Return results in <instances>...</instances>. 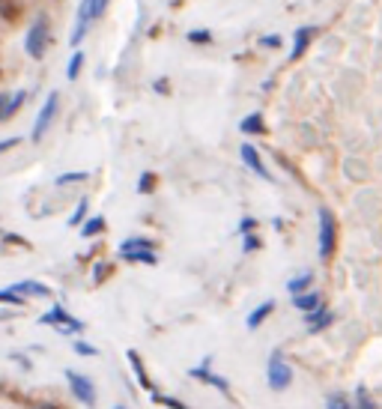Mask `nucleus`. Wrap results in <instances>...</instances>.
Returning <instances> with one entry per match:
<instances>
[{
    "instance_id": "nucleus-1",
    "label": "nucleus",
    "mask_w": 382,
    "mask_h": 409,
    "mask_svg": "<svg viewBox=\"0 0 382 409\" xmlns=\"http://www.w3.org/2000/svg\"><path fill=\"white\" fill-rule=\"evenodd\" d=\"M266 379H269L272 392H287L290 383H293V368L287 365V359L281 350H272L269 365H266Z\"/></svg>"
},
{
    "instance_id": "nucleus-2",
    "label": "nucleus",
    "mask_w": 382,
    "mask_h": 409,
    "mask_svg": "<svg viewBox=\"0 0 382 409\" xmlns=\"http://www.w3.org/2000/svg\"><path fill=\"white\" fill-rule=\"evenodd\" d=\"M45 48H48V18L39 15L30 24V30L24 33V51L30 54L33 60H42L45 57Z\"/></svg>"
},
{
    "instance_id": "nucleus-3",
    "label": "nucleus",
    "mask_w": 382,
    "mask_h": 409,
    "mask_svg": "<svg viewBox=\"0 0 382 409\" xmlns=\"http://www.w3.org/2000/svg\"><path fill=\"white\" fill-rule=\"evenodd\" d=\"M39 323H42V326H54V329H60V335L84 332V323L75 320L72 314H66V308H60V305H54L51 311H45V314L39 317Z\"/></svg>"
},
{
    "instance_id": "nucleus-4",
    "label": "nucleus",
    "mask_w": 382,
    "mask_h": 409,
    "mask_svg": "<svg viewBox=\"0 0 382 409\" xmlns=\"http://www.w3.org/2000/svg\"><path fill=\"white\" fill-rule=\"evenodd\" d=\"M66 383H69V392L78 403L96 406V386H93V379L90 377L78 374V370H66Z\"/></svg>"
},
{
    "instance_id": "nucleus-5",
    "label": "nucleus",
    "mask_w": 382,
    "mask_h": 409,
    "mask_svg": "<svg viewBox=\"0 0 382 409\" xmlns=\"http://www.w3.org/2000/svg\"><path fill=\"white\" fill-rule=\"evenodd\" d=\"M334 242H338V224H334L332 209H320V257L329 260L334 254Z\"/></svg>"
},
{
    "instance_id": "nucleus-6",
    "label": "nucleus",
    "mask_w": 382,
    "mask_h": 409,
    "mask_svg": "<svg viewBox=\"0 0 382 409\" xmlns=\"http://www.w3.org/2000/svg\"><path fill=\"white\" fill-rule=\"evenodd\" d=\"M57 108H60V93H57V90H51L48 102L42 105V111H39V117H36V123H33V141H42L45 138L48 126L54 123V117H57Z\"/></svg>"
},
{
    "instance_id": "nucleus-7",
    "label": "nucleus",
    "mask_w": 382,
    "mask_h": 409,
    "mask_svg": "<svg viewBox=\"0 0 382 409\" xmlns=\"http://www.w3.org/2000/svg\"><path fill=\"white\" fill-rule=\"evenodd\" d=\"M188 377L191 379H200V383H206V386H212V388H218V392H230V383H227L224 377H218V374H212L209 370V359H206V365H200V368H188Z\"/></svg>"
},
{
    "instance_id": "nucleus-8",
    "label": "nucleus",
    "mask_w": 382,
    "mask_h": 409,
    "mask_svg": "<svg viewBox=\"0 0 382 409\" xmlns=\"http://www.w3.org/2000/svg\"><path fill=\"white\" fill-rule=\"evenodd\" d=\"M334 323V314L329 311V308H316V311L311 314H305V329L316 335V332H323V329H329V326Z\"/></svg>"
},
{
    "instance_id": "nucleus-9",
    "label": "nucleus",
    "mask_w": 382,
    "mask_h": 409,
    "mask_svg": "<svg viewBox=\"0 0 382 409\" xmlns=\"http://www.w3.org/2000/svg\"><path fill=\"white\" fill-rule=\"evenodd\" d=\"M239 152H242V161L254 170V174L263 177V179H272V174L266 170V165H263V159H260V152H257V147H254V143H242Z\"/></svg>"
},
{
    "instance_id": "nucleus-10",
    "label": "nucleus",
    "mask_w": 382,
    "mask_h": 409,
    "mask_svg": "<svg viewBox=\"0 0 382 409\" xmlns=\"http://www.w3.org/2000/svg\"><path fill=\"white\" fill-rule=\"evenodd\" d=\"M125 356H129V365H132V370H134V377H138V386H141V388H147V392L152 395V392H156V388H152L150 370L143 368V361H141V356H138V350H129V352H125Z\"/></svg>"
},
{
    "instance_id": "nucleus-11",
    "label": "nucleus",
    "mask_w": 382,
    "mask_h": 409,
    "mask_svg": "<svg viewBox=\"0 0 382 409\" xmlns=\"http://www.w3.org/2000/svg\"><path fill=\"white\" fill-rule=\"evenodd\" d=\"M272 311H275V302H272V299H266V302L257 305V308H254V311L248 314V320H245V326H248L251 332H254V329H260V326L272 317Z\"/></svg>"
},
{
    "instance_id": "nucleus-12",
    "label": "nucleus",
    "mask_w": 382,
    "mask_h": 409,
    "mask_svg": "<svg viewBox=\"0 0 382 409\" xmlns=\"http://www.w3.org/2000/svg\"><path fill=\"white\" fill-rule=\"evenodd\" d=\"M12 293H18V296H39V299H45V296H51V290L45 287V284H39V281H18V284H12L9 287Z\"/></svg>"
},
{
    "instance_id": "nucleus-13",
    "label": "nucleus",
    "mask_w": 382,
    "mask_h": 409,
    "mask_svg": "<svg viewBox=\"0 0 382 409\" xmlns=\"http://www.w3.org/2000/svg\"><path fill=\"white\" fill-rule=\"evenodd\" d=\"M311 36H314V27H299L296 39H293V54H290V57H293V60L302 57V54L308 51V45H311Z\"/></svg>"
},
{
    "instance_id": "nucleus-14",
    "label": "nucleus",
    "mask_w": 382,
    "mask_h": 409,
    "mask_svg": "<svg viewBox=\"0 0 382 409\" xmlns=\"http://www.w3.org/2000/svg\"><path fill=\"white\" fill-rule=\"evenodd\" d=\"M293 305L299 308L302 314H311V311H316V308H323V299H320V293H302V296H293Z\"/></svg>"
},
{
    "instance_id": "nucleus-15",
    "label": "nucleus",
    "mask_w": 382,
    "mask_h": 409,
    "mask_svg": "<svg viewBox=\"0 0 382 409\" xmlns=\"http://www.w3.org/2000/svg\"><path fill=\"white\" fill-rule=\"evenodd\" d=\"M120 257H123L125 263H147V266H156V263H159V257H156V251H152V248H141V251H123Z\"/></svg>"
},
{
    "instance_id": "nucleus-16",
    "label": "nucleus",
    "mask_w": 382,
    "mask_h": 409,
    "mask_svg": "<svg viewBox=\"0 0 382 409\" xmlns=\"http://www.w3.org/2000/svg\"><path fill=\"white\" fill-rule=\"evenodd\" d=\"M311 284H314V275H311V272H302V275H296V278L287 281V290H290L293 296H302V293H308V290H311Z\"/></svg>"
},
{
    "instance_id": "nucleus-17",
    "label": "nucleus",
    "mask_w": 382,
    "mask_h": 409,
    "mask_svg": "<svg viewBox=\"0 0 382 409\" xmlns=\"http://www.w3.org/2000/svg\"><path fill=\"white\" fill-rule=\"evenodd\" d=\"M24 12V0H0V18L6 21H18V15Z\"/></svg>"
},
{
    "instance_id": "nucleus-18",
    "label": "nucleus",
    "mask_w": 382,
    "mask_h": 409,
    "mask_svg": "<svg viewBox=\"0 0 382 409\" xmlns=\"http://www.w3.org/2000/svg\"><path fill=\"white\" fill-rule=\"evenodd\" d=\"M87 24H90V15H87V6L81 3V9H78V24H75V33H72V45H81V39L87 36Z\"/></svg>"
},
{
    "instance_id": "nucleus-19",
    "label": "nucleus",
    "mask_w": 382,
    "mask_h": 409,
    "mask_svg": "<svg viewBox=\"0 0 382 409\" xmlns=\"http://www.w3.org/2000/svg\"><path fill=\"white\" fill-rule=\"evenodd\" d=\"M102 230H105L102 215H93V218H87V224H81V236H84V239H93V236H99Z\"/></svg>"
},
{
    "instance_id": "nucleus-20",
    "label": "nucleus",
    "mask_w": 382,
    "mask_h": 409,
    "mask_svg": "<svg viewBox=\"0 0 382 409\" xmlns=\"http://www.w3.org/2000/svg\"><path fill=\"white\" fill-rule=\"evenodd\" d=\"M239 129H242L245 134H263V129H266V126H263V114H248V117H245V120L239 123Z\"/></svg>"
},
{
    "instance_id": "nucleus-21",
    "label": "nucleus",
    "mask_w": 382,
    "mask_h": 409,
    "mask_svg": "<svg viewBox=\"0 0 382 409\" xmlns=\"http://www.w3.org/2000/svg\"><path fill=\"white\" fill-rule=\"evenodd\" d=\"M24 99H27V93H24V90H18L15 96H9V102H6V111L0 114V120H9V117H12V114L18 111V108L24 105Z\"/></svg>"
},
{
    "instance_id": "nucleus-22",
    "label": "nucleus",
    "mask_w": 382,
    "mask_h": 409,
    "mask_svg": "<svg viewBox=\"0 0 382 409\" xmlns=\"http://www.w3.org/2000/svg\"><path fill=\"white\" fill-rule=\"evenodd\" d=\"M141 248H156V245H152V239H143V236H132V239H125L120 245V254L123 251H141Z\"/></svg>"
},
{
    "instance_id": "nucleus-23",
    "label": "nucleus",
    "mask_w": 382,
    "mask_h": 409,
    "mask_svg": "<svg viewBox=\"0 0 382 409\" xmlns=\"http://www.w3.org/2000/svg\"><path fill=\"white\" fill-rule=\"evenodd\" d=\"M81 69H84V54L75 51V54H72V60H69V66H66V78L75 81L81 75Z\"/></svg>"
},
{
    "instance_id": "nucleus-24",
    "label": "nucleus",
    "mask_w": 382,
    "mask_h": 409,
    "mask_svg": "<svg viewBox=\"0 0 382 409\" xmlns=\"http://www.w3.org/2000/svg\"><path fill=\"white\" fill-rule=\"evenodd\" d=\"M108 3H111V0H84L90 21H93V18H102V15H105V9H108Z\"/></svg>"
},
{
    "instance_id": "nucleus-25",
    "label": "nucleus",
    "mask_w": 382,
    "mask_h": 409,
    "mask_svg": "<svg viewBox=\"0 0 382 409\" xmlns=\"http://www.w3.org/2000/svg\"><path fill=\"white\" fill-rule=\"evenodd\" d=\"M352 409H376V403L370 401V395H368L365 386L356 388V403H352Z\"/></svg>"
},
{
    "instance_id": "nucleus-26",
    "label": "nucleus",
    "mask_w": 382,
    "mask_h": 409,
    "mask_svg": "<svg viewBox=\"0 0 382 409\" xmlns=\"http://www.w3.org/2000/svg\"><path fill=\"white\" fill-rule=\"evenodd\" d=\"M152 401H156L159 406H168V409H188L177 401V397H170V395H159V392H152Z\"/></svg>"
},
{
    "instance_id": "nucleus-27",
    "label": "nucleus",
    "mask_w": 382,
    "mask_h": 409,
    "mask_svg": "<svg viewBox=\"0 0 382 409\" xmlns=\"http://www.w3.org/2000/svg\"><path fill=\"white\" fill-rule=\"evenodd\" d=\"M325 409H352V403L347 401V395H329Z\"/></svg>"
},
{
    "instance_id": "nucleus-28",
    "label": "nucleus",
    "mask_w": 382,
    "mask_h": 409,
    "mask_svg": "<svg viewBox=\"0 0 382 409\" xmlns=\"http://www.w3.org/2000/svg\"><path fill=\"white\" fill-rule=\"evenodd\" d=\"M138 192H141V194L156 192V174H143V177H141V183H138Z\"/></svg>"
},
{
    "instance_id": "nucleus-29",
    "label": "nucleus",
    "mask_w": 382,
    "mask_h": 409,
    "mask_svg": "<svg viewBox=\"0 0 382 409\" xmlns=\"http://www.w3.org/2000/svg\"><path fill=\"white\" fill-rule=\"evenodd\" d=\"M87 218V201H81L78 206H75V212H72V218H69V227H78L81 221Z\"/></svg>"
},
{
    "instance_id": "nucleus-30",
    "label": "nucleus",
    "mask_w": 382,
    "mask_h": 409,
    "mask_svg": "<svg viewBox=\"0 0 382 409\" xmlns=\"http://www.w3.org/2000/svg\"><path fill=\"white\" fill-rule=\"evenodd\" d=\"M188 42L206 45V42H212V33H209V30H191V33H188Z\"/></svg>"
},
{
    "instance_id": "nucleus-31",
    "label": "nucleus",
    "mask_w": 382,
    "mask_h": 409,
    "mask_svg": "<svg viewBox=\"0 0 382 409\" xmlns=\"http://www.w3.org/2000/svg\"><path fill=\"white\" fill-rule=\"evenodd\" d=\"M81 179H87L84 170H78V174H63L57 177V186H66V183H81Z\"/></svg>"
},
{
    "instance_id": "nucleus-32",
    "label": "nucleus",
    "mask_w": 382,
    "mask_h": 409,
    "mask_svg": "<svg viewBox=\"0 0 382 409\" xmlns=\"http://www.w3.org/2000/svg\"><path fill=\"white\" fill-rule=\"evenodd\" d=\"M75 352H81V356H99V350L90 347V343H84V341H75Z\"/></svg>"
},
{
    "instance_id": "nucleus-33",
    "label": "nucleus",
    "mask_w": 382,
    "mask_h": 409,
    "mask_svg": "<svg viewBox=\"0 0 382 409\" xmlns=\"http://www.w3.org/2000/svg\"><path fill=\"white\" fill-rule=\"evenodd\" d=\"M242 248L248 251V254H251V251H257V248H260V239H257L254 233H245V245H242Z\"/></svg>"
},
{
    "instance_id": "nucleus-34",
    "label": "nucleus",
    "mask_w": 382,
    "mask_h": 409,
    "mask_svg": "<svg viewBox=\"0 0 382 409\" xmlns=\"http://www.w3.org/2000/svg\"><path fill=\"white\" fill-rule=\"evenodd\" d=\"M254 224H257V221H254V218H242V224H239V233L245 236V233H251L254 230Z\"/></svg>"
},
{
    "instance_id": "nucleus-35",
    "label": "nucleus",
    "mask_w": 382,
    "mask_h": 409,
    "mask_svg": "<svg viewBox=\"0 0 382 409\" xmlns=\"http://www.w3.org/2000/svg\"><path fill=\"white\" fill-rule=\"evenodd\" d=\"M260 45H266V48H278V45H281V39H278V36H263V39H260Z\"/></svg>"
},
{
    "instance_id": "nucleus-36",
    "label": "nucleus",
    "mask_w": 382,
    "mask_h": 409,
    "mask_svg": "<svg viewBox=\"0 0 382 409\" xmlns=\"http://www.w3.org/2000/svg\"><path fill=\"white\" fill-rule=\"evenodd\" d=\"M12 147H18V138H6V141H0V156H3L6 150H12Z\"/></svg>"
},
{
    "instance_id": "nucleus-37",
    "label": "nucleus",
    "mask_w": 382,
    "mask_h": 409,
    "mask_svg": "<svg viewBox=\"0 0 382 409\" xmlns=\"http://www.w3.org/2000/svg\"><path fill=\"white\" fill-rule=\"evenodd\" d=\"M36 409H57V406H54V403H42V406H36Z\"/></svg>"
},
{
    "instance_id": "nucleus-38",
    "label": "nucleus",
    "mask_w": 382,
    "mask_h": 409,
    "mask_svg": "<svg viewBox=\"0 0 382 409\" xmlns=\"http://www.w3.org/2000/svg\"><path fill=\"white\" fill-rule=\"evenodd\" d=\"M114 409H129V406H125V403H117V406H114Z\"/></svg>"
}]
</instances>
